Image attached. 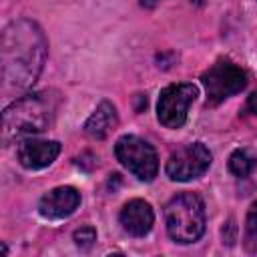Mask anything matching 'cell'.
Instances as JSON below:
<instances>
[{"mask_svg": "<svg viewBox=\"0 0 257 257\" xmlns=\"http://www.w3.org/2000/svg\"><path fill=\"white\" fill-rule=\"evenodd\" d=\"M48 42L36 22L28 18H18L10 22L2 32L0 42L4 90L30 88L42 72Z\"/></svg>", "mask_w": 257, "mask_h": 257, "instance_id": "6da1fadb", "label": "cell"}, {"mask_svg": "<svg viewBox=\"0 0 257 257\" xmlns=\"http://www.w3.org/2000/svg\"><path fill=\"white\" fill-rule=\"evenodd\" d=\"M118 221L122 225V229L133 235V237H145L151 229H153V223H155V213H153V207L143 201V199H133L128 201L122 209H120V215H118Z\"/></svg>", "mask_w": 257, "mask_h": 257, "instance_id": "30bf717a", "label": "cell"}, {"mask_svg": "<svg viewBox=\"0 0 257 257\" xmlns=\"http://www.w3.org/2000/svg\"><path fill=\"white\" fill-rule=\"evenodd\" d=\"M167 233L177 243H195L205 233V205L195 193H179L165 205Z\"/></svg>", "mask_w": 257, "mask_h": 257, "instance_id": "3957f363", "label": "cell"}, {"mask_svg": "<svg viewBox=\"0 0 257 257\" xmlns=\"http://www.w3.org/2000/svg\"><path fill=\"white\" fill-rule=\"evenodd\" d=\"M211 153L203 143H191L177 149L167 161V175L173 181H193L211 167Z\"/></svg>", "mask_w": 257, "mask_h": 257, "instance_id": "52a82bcc", "label": "cell"}, {"mask_svg": "<svg viewBox=\"0 0 257 257\" xmlns=\"http://www.w3.org/2000/svg\"><path fill=\"white\" fill-rule=\"evenodd\" d=\"M80 205V193L74 187H56L38 201V213L44 219H64Z\"/></svg>", "mask_w": 257, "mask_h": 257, "instance_id": "ba28073f", "label": "cell"}, {"mask_svg": "<svg viewBox=\"0 0 257 257\" xmlns=\"http://www.w3.org/2000/svg\"><path fill=\"white\" fill-rule=\"evenodd\" d=\"M116 126V108L112 102L102 100L84 122V133L90 139H104Z\"/></svg>", "mask_w": 257, "mask_h": 257, "instance_id": "8fae6325", "label": "cell"}, {"mask_svg": "<svg viewBox=\"0 0 257 257\" xmlns=\"http://www.w3.org/2000/svg\"><path fill=\"white\" fill-rule=\"evenodd\" d=\"M54 112L56 98L50 92H34L14 100L2 112V141L10 143L18 137L46 131Z\"/></svg>", "mask_w": 257, "mask_h": 257, "instance_id": "7a4b0ae2", "label": "cell"}, {"mask_svg": "<svg viewBox=\"0 0 257 257\" xmlns=\"http://www.w3.org/2000/svg\"><path fill=\"white\" fill-rule=\"evenodd\" d=\"M201 82L207 92V104L215 106V104L223 102L225 98L241 92L247 84V76L229 58H219L215 64H211L203 72Z\"/></svg>", "mask_w": 257, "mask_h": 257, "instance_id": "277c9868", "label": "cell"}, {"mask_svg": "<svg viewBox=\"0 0 257 257\" xmlns=\"http://www.w3.org/2000/svg\"><path fill=\"white\" fill-rule=\"evenodd\" d=\"M245 239L249 245H257V201L251 205L245 221Z\"/></svg>", "mask_w": 257, "mask_h": 257, "instance_id": "4fadbf2b", "label": "cell"}, {"mask_svg": "<svg viewBox=\"0 0 257 257\" xmlns=\"http://www.w3.org/2000/svg\"><path fill=\"white\" fill-rule=\"evenodd\" d=\"M255 165H257V159L247 149H237L229 157V171L235 177H247V175H251V171L255 169Z\"/></svg>", "mask_w": 257, "mask_h": 257, "instance_id": "7c38bea8", "label": "cell"}, {"mask_svg": "<svg viewBox=\"0 0 257 257\" xmlns=\"http://www.w3.org/2000/svg\"><path fill=\"white\" fill-rule=\"evenodd\" d=\"M247 108H249L253 114H257V90L249 96V100H247Z\"/></svg>", "mask_w": 257, "mask_h": 257, "instance_id": "9a60e30c", "label": "cell"}, {"mask_svg": "<svg viewBox=\"0 0 257 257\" xmlns=\"http://www.w3.org/2000/svg\"><path fill=\"white\" fill-rule=\"evenodd\" d=\"M94 241H96V231H94V227L86 225V227H80L78 231H74V243H76V247L88 249Z\"/></svg>", "mask_w": 257, "mask_h": 257, "instance_id": "5bb4252c", "label": "cell"}, {"mask_svg": "<svg viewBox=\"0 0 257 257\" xmlns=\"http://www.w3.org/2000/svg\"><path fill=\"white\" fill-rule=\"evenodd\" d=\"M60 153L58 141H40V139H24L18 145V161L24 169H44L54 163Z\"/></svg>", "mask_w": 257, "mask_h": 257, "instance_id": "9c48e42d", "label": "cell"}, {"mask_svg": "<svg viewBox=\"0 0 257 257\" xmlns=\"http://www.w3.org/2000/svg\"><path fill=\"white\" fill-rule=\"evenodd\" d=\"M197 96V86L191 82L169 84L161 90L157 102V118L167 128H179L187 120L191 102Z\"/></svg>", "mask_w": 257, "mask_h": 257, "instance_id": "8992f818", "label": "cell"}, {"mask_svg": "<svg viewBox=\"0 0 257 257\" xmlns=\"http://www.w3.org/2000/svg\"><path fill=\"white\" fill-rule=\"evenodd\" d=\"M114 155L124 169H128L139 181H153L159 171V159L153 145L135 135H124L114 145Z\"/></svg>", "mask_w": 257, "mask_h": 257, "instance_id": "5b68a950", "label": "cell"}]
</instances>
